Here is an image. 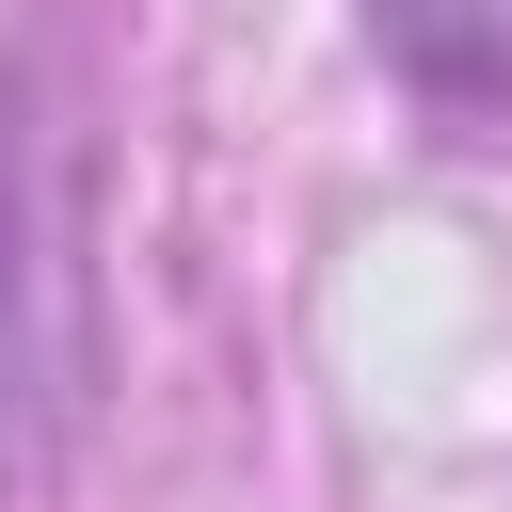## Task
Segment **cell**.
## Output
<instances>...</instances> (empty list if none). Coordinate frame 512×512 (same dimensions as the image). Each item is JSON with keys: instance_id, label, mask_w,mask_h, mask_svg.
Here are the masks:
<instances>
[{"instance_id": "obj_1", "label": "cell", "mask_w": 512, "mask_h": 512, "mask_svg": "<svg viewBox=\"0 0 512 512\" xmlns=\"http://www.w3.org/2000/svg\"><path fill=\"white\" fill-rule=\"evenodd\" d=\"M368 32L432 112H512V0H368Z\"/></svg>"}, {"instance_id": "obj_2", "label": "cell", "mask_w": 512, "mask_h": 512, "mask_svg": "<svg viewBox=\"0 0 512 512\" xmlns=\"http://www.w3.org/2000/svg\"><path fill=\"white\" fill-rule=\"evenodd\" d=\"M0 272H16V192H0Z\"/></svg>"}]
</instances>
